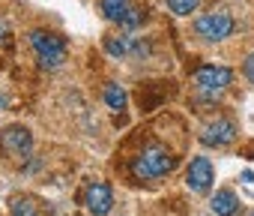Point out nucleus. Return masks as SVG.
Listing matches in <instances>:
<instances>
[{
  "instance_id": "obj_6",
  "label": "nucleus",
  "mask_w": 254,
  "mask_h": 216,
  "mask_svg": "<svg viewBox=\"0 0 254 216\" xmlns=\"http://www.w3.org/2000/svg\"><path fill=\"white\" fill-rule=\"evenodd\" d=\"M0 150L12 159H27L33 150V135L24 126H6L0 132Z\"/></svg>"
},
{
  "instance_id": "obj_12",
  "label": "nucleus",
  "mask_w": 254,
  "mask_h": 216,
  "mask_svg": "<svg viewBox=\"0 0 254 216\" xmlns=\"http://www.w3.org/2000/svg\"><path fill=\"white\" fill-rule=\"evenodd\" d=\"M105 102H108V108H111V111H123V108H126V102H129V96H126V90L120 87V84H108L105 87Z\"/></svg>"
},
{
  "instance_id": "obj_17",
  "label": "nucleus",
  "mask_w": 254,
  "mask_h": 216,
  "mask_svg": "<svg viewBox=\"0 0 254 216\" xmlns=\"http://www.w3.org/2000/svg\"><path fill=\"white\" fill-rule=\"evenodd\" d=\"M3 105H6V96H3V93H0V108H3Z\"/></svg>"
},
{
  "instance_id": "obj_14",
  "label": "nucleus",
  "mask_w": 254,
  "mask_h": 216,
  "mask_svg": "<svg viewBox=\"0 0 254 216\" xmlns=\"http://www.w3.org/2000/svg\"><path fill=\"white\" fill-rule=\"evenodd\" d=\"M197 6H200V0H168V9L174 15H191L197 12Z\"/></svg>"
},
{
  "instance_id": "obj_10",
  "label": "nucleus",
  "mask_w": 254,
  "mask_h": 216,
  "mask_svg": "<svg viewBox=\"0 0 254 216\" xmlns=\"http://www.w3.org/2000/svg\"><path fill=\"white\" fill-rule=\"evenodd\" d=\"M233 138H236V126H233V120H227V117L212 120V123L203 129V135H200V141L209 144V147H224V144H230Z\"/></svg>"
},
{
  "instance_id": "obj_5",
  "label": "nucleus",
  "mask_w": 254,
  "mask_h": 216,
  "mask_svg": "<svg viewBox=\"0 0 254 216\" xmlns=\"http://www.w3.org/2000/svg\"><path fill=\"white\" fill-rule=\"evenodd\" d=\"M99 9L108 21L120 24L123 30H135L141 24V12L132 6V0H99Z\"/></svg>"
},
{
  "instance_id": "obj_4",
  "label": "nucleus",
  "mask_w": 254,
  "mask_h": 216,
  "mask_svg": "<svg viewBox=\"0 0 254 216\" xmlns=\"http://www.w3.org/2000/svg\"><path fill=\"white\" fill-rule=\"evenodd\" d=\"M230 81H233V72H230L227 66H200V69L194 72V87H197V93L206 96V99L221 96Z\"/></svg>"
},
{
  "instance_id": "obj_15",
  "label": "nucleus",
  "mask_w": 254,
  "mask_h": 216,
  "mask_svg": "<svg viewBox=\"0 0 254 216\" xmlns=\"http://www.w3.org/2000/svg\"><path fill=\"white\" fill-rule=\"evenodd\" d=\"M242 72H245V78L254 84V54H248V57H245V63H242Z\"/></svg>"
},
{
  "instance_id": "obj_11",
  "label": "nucleus",
  "mask_w": 254,
  "mask_h": 216,
  "mask_svg": "<svg viewBox=\"0 0 254 216\" xmlns=\"http://www.w3.org/2000/svg\"><path fill=\"white\" fill-rule=\"evenodd\" d=\"M209 207H212V213H215V216H233V213L239 210V198H236V192H233V189L221 186V189H215V195H212Z\"/></svg>"
},
{
  "instance_id": "obj_2",
  "label": "nucleus",
  "mask_w": 254,
  "mask_h": 216,
  "mask_svg": "<svg viewBox=\"0 0 254 216\" xmlns=\"http://www.w3.org/2000/svg\"><path fill=\"white\" fill-rule=\"evenodd\" d=\"M30 48L36 51V60L42 69H57L66 60V42L57 33H45V30H30Z\"/></svg>"
},
{
  "instance_id": "obj_1",
  "label": "nucleus",
  "mask_w": 254,
  "mask_h": 216,
  "mask_svg": "<svg viewBox=\"0 0 254 216\" xmlns=\"http://www.w3.org/2000/svg\"><path fill=\"white\" fill-rule=\"evenodd\" d=\"M174 165H177V159H174V153H171L165 144H147V147L135 156L132 171H135V177H141V180H156V177L171 174Z\"/></svg>"
},
{
  "instance_id": "obj_18",
  "label": "nucleus",
  "mask_w": 254,
  "mask_h": 216,
  "mask_svg": "<svg viewBox=\"0 0 254 216\" xmlns=\"http://www.w3.org/2000/svg\"><path fill=\"white\" fill-rule=\"evenodd\" d=\"M251 216H254V213H251Z\"/></svg>"
},
{
  "instance_id": "obj_13",
  "label": "nucleus",
  "mask_w": 254,
  "mask_h": 216,
  "mask_svg": "<svg viewBox=\"0 0 254 216\" xmlns=\"http://www.w3.org/2000/svg\"><path fill=\"white\" fill-rule=\"evenodd\" d=\"M9 216H39V207H36L30 198H15Z\"/></svg>"
},
{
  "instance_id": "obj_7",
  "label": "nucleus",
  "mask_w": 254,
  "mask_h": 216,
  "mask_svg": "<svg viewBox=\"0 0 254 216\" xmlns=\"http://www.w3.org/2000/svg\"><path fill=\"white\" fill-rule=\"evenodd\" d=\"M105 51L111 57H147L150 45L138 36H108L105 39Z\"/></svg>"
},
{
  "instance_id": "obj_8",
  "label": "nucleus",
  "mask_w": 254,
  "mask_h": 216,
  "mask_svg": "<svg viewBox=\"0 0 254 216\" xmlns=\"http://www.w3.org/2000/svg\"><path fill=\"white\" fill-rule=\"evenodd\" d=\"M84 204L93 216H108L111 207H114V195H111V186L102 183V180H93L87 189H84Z\"/></svg>"
},
{
  "instance_id": "obj_3",
  "label": "nucleus",
  "mask_w": 254,
  "mask_h": 216,
  "mask_svg": "<svg viewBox=\"0 0 254 216\" xmlns=\"http://www.w3.org/2000/svg\"><path fill=\"white\" fill-rule=\"evenodd\" d=\"M194 30L203 42H221L233 33V18H230L227 9H212V12H203L194 21Z\"/></svg>"
},
{
  "instance_id": "obj_9",
  "label": "nucleus",
  "mask_w": 254,
  "mask_h": 216,
  "mask_svg": "<svg viewBox=\"0 0 254 216\" xmlns=\"http://www.w3.org/2000/svg\"><path fill=\"white\" fill-rule=\"evenodd\" d=\"M212 180H215L212 162H209L206 156H194L191 165H189V171H186V183H189V189H191V192H209Z\"/></svg>"
},
{
  "instance_id": "obj_16",
  "label": "nucleus",
  "mask_w": 254,
  "mask_h": 216,
  "mask_svg": "<svg viewBox=\"0 0 254 216\" xmlns=\"http://www.w3.org/2000/svg\"><path fill=\"white\" fill-rule=\"evenodd\" d=\"M3 36H6V21L0 18V39H3Z\"/></svg>"
}]
</instances>
